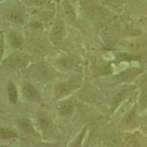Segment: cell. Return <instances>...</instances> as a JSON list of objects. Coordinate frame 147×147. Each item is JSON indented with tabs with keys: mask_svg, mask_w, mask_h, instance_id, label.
I'll use <instances>...</instances> for the list:
<instances>
[{
	"mask_svg": "<svg viewBox=\"0 0 147 147\" xmlns=\"http://www.w3.org/2000/svg\"><path fill=\"white\" fill-rule=\"evenodd\" d=\"M27 63V57L22 54H14L5 59L2 64L10 67H18Z\"/></svg>",
	"mask_w": 147,
	"mask_h": 147,
	"instance_id": "1",
	"label": "cell"
},
{
	"mask_svg": "<svg viewBox=\"0 0 147 147\" xmlns=\"http://www.w3.org/2000/svg\"><path fill=\"white\" fill-rule=\"evenodd\" d=\"M119 57H121L122 60H125V59H127V60H131V59L133 58L132 55H129V54L127 53H121L119 55Z\"/></svg>",
	"mask_w": 147,
	"mask_h": 147,
	"instance_id": "12",
	"label": "cell"
},
{
	"mask_svg": "<svg viewBox=\"0 0 147 147\" xmlns=\"http://www.w3.org/2000/svg\"><path fill=\"white\" fill-rule=\"evenodd\" d=\"M8 39L12 46L15 47H19L22 45V38L20 35L17 32H10L9 34Z\"/></svg>",
	"mask_w": 147,
	"mask_h": 147,
	"instance_id": "7",
	"label": "cell"
},
{
	"mask_svg": "<svg viewBox=\"0 0 147 147\" xmlns=\"http://www.w3.org/2000/svg\"><path fill=\"white\" fill-rule=\"evenodd\" d=\"M16 134L13 131L10 130L8 129L2 128L1 129V137L3 139L13 138L16 137Z\"/></svg>",
	"mask_w": 147,
	"mask_h": 147,
	"instance_id": "11",
	"label": "cell"
},
{
	"mask_svg": "<svg viewBox=\"0 0 147 147\" xmlns=\"http://www.w3.org/2000/svg\"><path fill=\"white\" fill-rule=\"evenodd\" d=\"M33 147H49V145L45 144H35Z\"/></svg>",
	"mask_w": 147,
	"mask_h": 147,
	"instance_id": "13",
	"label": "cell"
},
{
	"mask_svg": "<svg viewBox=\"0 0 147 147\" xmlns=\"http://www.w3.org/2000/svg\"><path fill=\"white\" fill-rule=\"evenodd\" d=\"M7 94L9 96V99L12 103H16L17 101V90L16 88L15 85L13 83H9L7 85Z\"/></svg>",
	"mask_w": 147,
	"mask_h": 147,
	"instance_id": "8",
	"label": "cell"
},
{
	"mask_svg": "<svg viewBox=\"0 0 147 147\" xmlns=\"http://www.w3.org/2000/svg\"><path fill=\"white\" fill-rule=\"evenodd\" d=\"M22 94L26 99L31 101H37L40 99V94L36 88L30 83H26L22 87Z\"/></svg>",
	"mask_w": 147,
	"mask_h": 147,
	"instance_id": "4",
	"label": "cell"
},
{
	"mask_svg": "<svg viewBox=\"0 0 147 147\" xmlns=\"http://www.w3.org/2000/svg\"><path fill=\"white\" fill-rule=\"evenodd\" d=\"M39 125L44 129H49L52 127V122L46 114L40 113L37 116Z\"/></svg>",
	"mask_w": 147,
	"mask_h": 147,
	"instance_id": "6",
	"label": "cell"
},
{
	"mask_svg": "<svg viewBox=\"0 0 147 147\" xmlns=\"http://www.w3.org/2000/svg\"><path fill=\"white\" fill-rule=\"evenodd\" d=\"M65 35V28L62 22H57L52 29L51 33V39L55 44H57L62 41Z\"/></svg>",
	"mask_w": 147,
	"mask_h": 147,
	"instance_id": "2",
	"label": "cell"
},
{
	"mask_svg": "<svg viewBox=\"0 0 147 147\" xmlns=\"http://www.w3.org/2000/svg\"><path fill=\"white\" fill-rule=\"evenodd\" d=\"M77 85H78V83H77V81L76 80L61 82L56 86V89H55L56 96L60 98V97L66 95V94H69V92L71 91L73 89L75 88Z\"/></svg>",
	"mask_w": 147,
	"mask_h": 147,
	"instance_id": "3",
	"label": "cell"
},
{
	"mask_svg": "<svg viewBox=\"0 0 147 147\" xmlns=\"http://www.w3.org/2000/svg\"><path fill=\"white\" fill-rule=\"evenodd\" d=\"M17 124L18 127L24 132H27L29 134L35 133V129L33 128L32 123L29 119L25 118H21L17 120Z\"/></svg>",
	"mask_w": 147,
	"mask_h": 147,
	"instance_id": "5",
	"label": "cell"
},
{
	"mask_svg": "<svg viewBox=\"0 0 147 147\" xmlns=\"http://www.w3.org/2000/svg\"><path fill=\"white\" fill-rule=\"evenodd\" d=\"M74 110V106L71 103H65L61 105L59 109L60 114L63 115H68L72 113Z\"/></svg>",
	"mask_w": 147,
	"mask_h": 147,
	"instance_id": "9",
	"label": "cell"
},
{
	"mask_svg": "<svg viewBox=\"0 0 147 147\" xmlns=\"http://www.w3.org/2000/svg\"><path fill=\"white\" fill-rule=\"evenodd\" d=\"M7 17L10 21L16 23H21L23 22V18H22V14L19 13L18 12L15 10H11L7 13Z\"/></svg>",
	"mask_w": 147,
	"mask_h": 147,
	"instance_id": "10",
	"label": "cell"
}]
</instances>
